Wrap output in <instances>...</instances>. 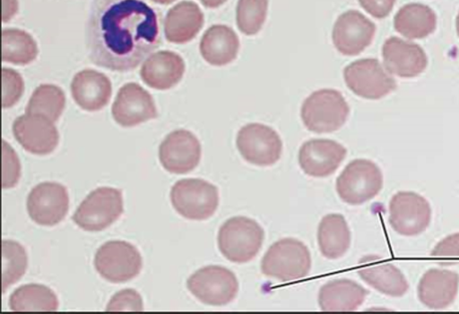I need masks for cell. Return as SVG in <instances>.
Wrapping results in <instances>:
<instances>
[{
  "mask_svg": "<svg viewBox=\"0 0 459 314\" xmlns=\"http://www.w3.org/2000/svg\"><path fill=\"white\" fill-rule=\"evenodd\" d=\"M161 42L157 13L144 0H95L89 16L90 60L110 71L135 69Z\"/></svg>",
  "mask_w": 459,
  "mask_h": 314,
  "instance_id": "1",
  "label": "cell"
},
{
  "mask_svg": "<svg viewBox=\"0 0 459 314\" xmlns=\"http://www.w3.org/2000/svg\"><path fill=\"white\" fill-rule=\"evenodd\" d=\"M264 238V229L256 221L247 216H234L219 229L218 248L230 261L247 263L257 255Z\"/></svg>",
  "mask_w": 459,
  "mask_h": 314,
  "instance_id": "2",
  "label": "cell"
},
{
  "mask_svg": "<svg viewBox=\"0 0 459 314\" xmlns=\"http://www.w3.org/2000/svg\"><path fill=\"white\" fill-rule=\"evenodd\" d=\"M310 268L309 250L294 238H283L273 242L261 261L262 273L281 282L305 277Z\"/></svg>",
  "mask_w": 459,
  "mask_h": 314,
  "instance_id": "3",
  "label": "cell"
},
{
  "mask_svg": "<svg viewBox=\"0 0 459 314\" xmlns=\"http://www.w3.org/2000/svg\"><path fill=\"white\" fill-rule=\"evenodd\" d=\"M349 112V106L338 90L322 89L304 100L300 115L308 131L324 133L340 129L345 123Z\"/></svg>",
  "mask_w": 459,
  "mask_h": 314,
  "instance_id": "4",
  "label": "cell"
},
{
  "mask_svg": "<svg viewBox=\"0 0 459 314\" xmlns=\"http://www.w3.org/2000/svg\"><path fill=\"white\" fill-rule=\"evenodd\" d=\"M170 200L173 208L183 217L205 220L218 208L219 192L215 185L203 179H181L172 186Z\"/></svg>",
  "mask_w": 459,
  "mask_h": 314,
  "instance_id": "5",
  "label": "cell"
},
{
  "mask_svg": "<svg viewBox=\"0 0 459 314\" xmlns=\"http://www.w3.org/2000/svg\"><path fill=\"white\" fill-rule=\"evenodd\" d=\"M123 211L121 191L111 187H100L81 202L73 220L85 231L98 232L111 225Z\"/></svg>",
  "mask_w": 459,
  "mask_h": 314,
  "instance_id": "6",
  "label": "cell"
},
{
  "mask_svg": "<svg viewBox=\"0 0 459 314\" xmlns=\"http://www.w3.org/2000/svg\"><path fill=\"white\" fill-rule=\"evenodd\" d=\"M383 175L379 167L368 159L350 162L336 180V191L344 202L359 205L370 200L380 191Z\"/></svg>",
  "mask_w": 459,
  "mask_h": 314,
  "instance_id": "7",
  "label": "cell"
},
{
  "mask_svg": "<svg viewBox=\"0 0 459 314\" xmlns=\"http://www.w3.org/2000/svg\"><path fill=\"white\" fill-rule=\"evenodd\" d=\"M97 272L111 283H124L139 275L143 260L135 246L125 241H109L96 251Z\"/></svg>",
  "mask_w": 459,
  "mask_h": 314,
  "instance_id": "8",
  "label": "cell"
},
{
  "mask_svg": "<svg viewBox=\"0 0 459 314\" xmlns=\"http://www.w3.org/2000/svg\"><path fill=\"white\" fill-rule=\"evenodd\" d=\"M186 286L200 301L212 306L230 303L238 292V282L235 274L216 265L196 270L188 277Z\"/></svg>",
  "mask_w": 459,
  "mask_h": 314,
  "instance_id": "9",
  "label": "cell"
},
{
  "mask_svg": "<svg viewBox=\"0 0 459 314\" xmlns=\"http://www.w3.org/2000/svg\"><path fill=\"white\" fill-rule=\"evenodd\" d=\"M236 144L246 161L259 166L275 164L282 151L279 134L273 128L258 123L244 125L238 132Z\"/></svg>",
  "mask_w": 459,
  "mask_h": 314,
  "instance_id": "10",
  "label": "cell"
},
{
  "mask_svg": "<svg viewBox=\"0 0 459 314\" xmlns=\"http://www.w3.org/2000/svg\"><path fill=\"white\" fill-rule=\"evenodd\" d=\"M347 87L367 99H379L396 88L395 81L375 58L359 59L343 70Z\"/></svg>",
  "mask_w": 459,
  "mask_h": 314,
  "instance_id": "11",
  "label": "cell"
},
{
  "mask_svg": "<svg viewBox=\"0 0 459 314\" xmlns=\"http://www.w3.org/2000/svg\"><path fill=\"white\" fill-rule=\"evenodd\" d=\"M431 208L428 200L412 191H399L389 203V223L404 236L421 233L429 225Z\"/></svg>",
  "mask_w": 459,
  "mask_h": 314,
  "instance_id": "12",
  "label": "cell"
},
{
  "mask_svg": "<svg viewBox=\"0 0 459 314\" xmlns=\"http://www.w3.org/2000/svg\"><path fill=\"white\" fill-rule=\"evenodd\" d=\"M26 206L34 222L41 225H55L68 212V191L64 185L56 182H40L29 193Z\"/></svg>",
  "mask_w": 459,
  "mask_h": 314,
  "instance_id": "13",
  "label": "cell"
},
{
  "mask_svg": "<svg viewBox=\"0 0 459 314\" xmlns=\"http://www.w3.org/2000/svg\"><path fill=\"white\" fill-rule=\"evenodd\" d=\"M161 165L169 173L187 174L201 158V144L191 132L179 129L169 133L159 148Z\"/></svg>",
  "mask_w": 459,
  "mask_h": 314,
  "instance_id": "14",
  "label": "cell"
},
{
  "mask_svg": "<svg viewBox=\"0 0 459 314\" xmlns=\"http://www.w3.org/2000/svg\"><path fill=\"white\" fill-rule=\"evenodd\" d=\"M375 24L356 10L342 13L336 20L332 32L335 48L344 55L361 53L373 40Z\"/></svg>",
  "mask_w": 459,
  "mask_h": 314,
  "instance_id": "15",
  "label": "cell"
},
{
  "mask_svg": "<svg viewBox=\"0 0 459 314\" xmlns=\"http://www.w3.org/2000/svg\"><path fill=\"white\" fill-rule=\"evenodd\" d=\"M111 113L114 120L123 127H133L158 116L152 95L134 82L119 89Z\"/></svg>",
  "mask_w": 459,
  "mask_h": 314,
  "instance_id": "16",
  "label": "cell"
},
{
  "mask_svg": "<svg viewBox=\"0 0 459 314\" xmlns=\"http://www.w3.org/2000/svg\"><path fill=\"white\" fill-rule=\"evenodd\" d=\"M50 119L33 114L18 116L13 123V133L19 144L35 155L54 151L59 140L57 129Z\"/></svg>",
  "mask_w": 459,
  "mask_h": 314,
  "instance_id": "17",
  "label": "cell"
},
{
  "mask_svg": "<svg viewBox=\"0 0 459 314\" xmlns=\"http://www.w3.org/2000/svg\"><path fill=\"white\" fill-rule=\"evenodd\" d=\"M346 153V149L335 140L312 139L301 145L299 164L307 175L326 177L336 171Z\"/></svg>",
  "mask_w": 459,
  "mask_h": 314,
  "instance_id": "18",
  "label": "cell"
},
{
  "mask_svg": "<svg viewBox=\"0 0 459 314\" xmlns=\"http://www.w3.org/2000/svg\"><path fill=\"white\" fill-rule=\"evenodd\" d=\"M382 55L386 71L403 78L419 75L428 64L426 54L418 44L397 37H391L385 41Z\"/></svg>",
  "mask_w": 459,
  "mask_h": 314,
  "instance_id": "19",
  "label": "cell"
},
{
  "mask_svg": "<svg viewBox=\"0 0 459 314\" xmlns=\"http://www.w3.org/2000/svg\"><path fill=\"white\" fill-rule=\"evenodd\" d=\"M357 271L364 282L384 294L400 297L409 289L403 273L379 256L368 255L360 259Z\"/></svg>",
  "mask_w": 459,
  "mask_h": 314,
  "instance_id": "20",
  "label": "cell"
},
{
  "mask_svg": "<svg viewBox=\"0 0 459 314\" xmlns=\"http://www.w3.org/2000/svg\"><path fill=\"white\" fill-rule=\"evenodd\" d=\"M184 72L183 58L175 52L161 50L151 55L143 62L140 76L147 86L164 90L178 83Z\"/></svg>",
  "mask_w": 459,
  "mask_h": 314,
  "instance_id": "21",
  "label": "cell"
},
{
  "mask_svg": "<svg viewBox=\"0 0 459 314\" xmlns=\"http://www.w3.org/2000/svg\"><path fill=\"white\" fill-rule=\"evenodd\" d=\"M71 93L75 103L83 110L98 111L108 103L112 86L104 73L85 69L74 76Z\"/></svg>",
  "mask_w": 459,
  "mask_h": 314,
  "instance_id": "22",
  "label": "cell"
},
{
  "mask_svg": "<svg viewBox=\"0 0 459 314\" xmlns=\"http://www.w3.org/2000/svg\"><path fill=\"white\" fill-rule=\"evenodd\" d=\"M459 286L457 273L431 268L420 278L418 296L421 303L432 310L447 308L455 301Z\"/></svg>",
  "mask_w": 459,
  "mask_h": 314,
  "instance_id": "23",
  "label": "cell"
},
{
  "mask_svg": "<svg viewBox=\"0 0 459 314\" xmlns=\"http://www.w3.org/2000/svg\"><path fill=\"white\" fill-rule=\"evenodd\" d=\"M204 13L192 1H182L169 10L164 21L169 42L184 44L192 40L204 25Z\"/></svg>",
  "mask_w": 459,
  "mask_h": 314,
  "instance_id": "24",
  "label": "cell"
},
{
  "mask_svg": "<svg viewBox=\"0 0 459 314\" xmlns=\"http://www.w3.org/2000/svg\"><path fill=\"white\" fill-rule=\"evenodd\" d=\"M368 291L351 279H334L319 290L318 304L323 311H353L364 301Z\"/></svg>",
  "mask_w": 459,
  "mask_h": 314,
  "instance_id": "25",
  "label": "cell"
},
{
  "mask_svg": "<svg viewBox=\"0 0 459 314\" xmlns=\"http://www.w3.org/2000/svg\"><path fill=\"white\" fill-rule=\"evenodd\" d=\"M239 40L229 26L214 24L208 28L200 41V53L210 64L221 66L232 62L238 55Z\"/></svg>",
  "mask_w": 459,
  "mask_h": 314,
  "instance_id": "26",
  "label": "cell"
},
{
  "mask_svg": "<svg viewBox=\"0 0 459 314\" xmlns=\"http://www.w3.org/2000/svg\"><path fill=\"white\" fill-rule=\"evenodd\" d=\"M317 242L322 255L329 259L343 256L351 244V232L343 216H325L317 229Z\"/></svg>",
  "mask_w": 459,
  "mask_h": 314,
  "instance_id": "27",
  "label": "cell"
},
{
  "mask_svg": "<svg viewBox=\"0 0 459 314\" xmlns=\"http://www.w3.org/2000/svg\"><path fill=\"white\" fill-rule=\"evenodd\" d=\"M394 26L397 32L407 38H423L435 30L437 16L434 11L425 4H407L395 14Z\"/></svg>",
  "mask_w": 459,
  "mask_h": 314,
  "instance_id": "28",
  "label": "cell"
},
{
  "mask_svg": "<svg viewBox=\"0 0 459 314\" xmlns=\"http://www.w3.org/2000/svg\"><path fill=\"white\" fill-rule=\"evenodd\" d=\"M9 307L13 311H56L58 300L46 285L30 284L13 291L9 298Z\"/></svg>",
  "mask_w": 459,
  "mask_h": 314,
  "instance_id": "29",
  "label": "cell"
},
{
  "mask_svg": "<svg viewBox=\"0 0 459 314\" xmlns=\"http://www.w3.org/2000/svg\"><path fill=\"white\" fill-rule=\"evenodd\" d=\"M38 55L34 38L19 29H4L2 32V60L24 65L32 62Z\"/></svg>",
  "mask_w": 459,
  "mask_h": 314,
  "instance_id": "30",
  "label": "cell"
},
{
  "mask_svg": "<svg viewBox=\"0 0 459 314\" xmlns=\"http://www.w3.org/2000/svg\"><path fill=\"white\" fill-rule=\"evenodd\" d=\"M65 105V97L61 88L53 84H41L33 91L25 113L40 115L56 122L62 115Z\"/></svg>",
  "mask_w": 459,
  "mask_h": 314,
  "instance_id": "31",
  "label": "cell"
},
{
  "mask_svg": "<svg viewBox=\"0 0 459 314\" xmlns=\"http://www.w3.org/2000/svg\"><path fill=\"white\" fill-rule=\"evenodd\" d=\"M28 265L25 249L17 242H2V286L3 293L11 284L19 281L24 275Z\"/></svg>",
  "mask_w": 459,
  "mask_h": 314,
  "instance_id": "32",
  "label": "cell"
},
{
  "mask_svg": "<svg viewBox=\"0 0 459 314\" xmlns=\"http://www.w3.org/2000/svg\"><path fill=\"white\" fill-rule=\"evenodd\" d=\"M268 0H238L236 21L245 35H255L262 28L267 14Z\"/></svg>",
  "mask_w": 459,
  "mask_h": 314,
  "instance_id": "33",
  "label": "cell"
},
{
  "mask_svg": "<svg viewBox=\"0 0 459 314\" xmlns=\"http://www.w3.org/2000/svg\"><path fill=\"white\" fill-rule=\"evenodd\" d=\"M2 81V105L4 108H8L15 105L22 97L24 90L23 80L16 71L3 68Z\"/></svg>",
  "mask_w": 459,
  "mask_h": 314,
  "instance_id": "34",
  "label": "cell"
},
{
  "mask_svg": "<svg viewBox=\"0 0 459 314\" xmlns=\"http://www.w3.org/2000/svg\"><path fill=\"white\" fill-rule=\"evenodd\" d=\"M107 311H143V299L134 289H123L115 293L106 308Z\"/></svg>",
  "mask_w": 459,
  "mask_h": 314,
  "instance_id": "35",
  "label": "cell"
},
{
  "mask_svg": "<svg viewBox=\"0 0 459 314\" xmlns=\"http://www.w3.org/2000/svg\"><path fill=\"white\" fill-rule=\"evenodd\" d=\"M21 175V165L12 147L3 140V188L14 187Z\"/></svg>",
  "mask_w": 459,
  "mask_h": 314,
  "instance_id": "36",
  "label": "cell"
},
{
  "mask_svg": "<svg viewBox=\"0 0 459 314\" xmlns=\"http://www.w3.org/2000/svg\"><path fill=\"white\" fill-rule=\"evenodd\" d=\"M439 264L451 265L459 261V233L441 240L430 253Z\"/></svg>",
  "mask_w": 459,
  "mask_h": 314,
  "instance_id": "37",
  "label": "cell"
},
{
  "mask_svg": "<svg viewBox=\"0 0 459 314\" xmlns=\"http://www.w3.org/2000/svg\"><path fill=\"white\" fill-rule=\"evenodd\" d=\"M360 6L377 19L386 17L392 11L395 0H359Z\"/></svg>",
  "mask_w": 459,
  "mask_h": 314,
  "instance_id": "38",
  "label": "cell"
},
{
  "mask_svg": "<svg viewBox=\"0 0 459 314\" xmlns=\"http://www.w3.org/2000/svg\"><path fill=\"white\" fill-rule=\"evenodd\" d=\"M208 8H216L223 4L227 0H200Z\"/></svg>",
  "mask_w": 459,
  "mask_h": 314,
  "instance_id": "39",
  "label": "cell"
},
{
  "mask_svg": "<svg viewBox=\"0 0 459 314\" xmlns=\"http://www.w3.org/2000/svg\"><path fill=\"white\" fill-rule=\"evenodd\" d=\"M154 3L160 4H169L175 0H152Z\"/></svg>",
  "mask_w": 459,
  "mask_h": 314,
  "instance_id": "40",
  "label": "cell"
},
{
  "mask_svg": "<svg viewBox=\"0 0 459 314\" xmlns=\"http://www.w3.org/2000/svg\"><path fill=\"white\" fill-rule=\"evenodd\" d=\"M455 25H456V32H457V34L459 36V13H458V15L456 17Z\"/></svg>",
  "mask_w": 459,
  "mask_h": 314,
  "instance_id": "41",
  "label": "cell"
}]
</instances>
